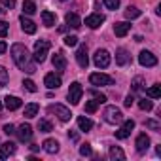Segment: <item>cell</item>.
Listing matches in <instances>:
<instances>
[{
	"label": "cell",
	"mask_w": 161,
	"mask_h": 161,
	"mask_svg": "<svg viewBox=\"0 0 161 161\" xmlns=\"http://www.w3.org/2000/svg\"><path fill=\"white\" fill-rule=\"evenodd\" d=\"M63 2H64V0H63Z\"/></svg>",
	"instance_id": "50"
},
{
	"label": "cell",
	"mask_w": 161,
	"mask_h": 161,
	"mask_svg": "<svg viewBox=\"0 0 161 161\" xmlns=\"http://www.w3.org/2000/svg\"><path fill=\"white\" fill-rule=\"evenodd\" d=\"M97 108H99V103L97 101H87L86 103V112L93 114V112H97Z\"/></svg>",
	"instance_id": "35"
},
{
	"label": "cell",
	"mask_w": 161,
	"mask_h": 161,
	"mask_svg": "<svg viewBox=\"0 0 161 161\" xmlns=\"http://www.w3.org/2000/svg\"><path fill=\"white\" fill-rule=\"evenodd\" d=\"M144 89H146V86H144V78L136 76V78L133 80V84H131V91H133V93H142Z\"/></svg>",
	"instance_id": "23"
},
{
	"label": "cell",
	"mask_w": 161,
	"mask_h": 161,
	"mask_svg": "<svg viewBox=\"0 0 161 161\" xmlns=\"http://www.w3.org/2000/svg\"><path fill=\"white\" fill-rule=\"evenodd\" d=\"M23 87H25L27 91H31V93H36V91H38V87H36V84L32 82V80H25V82H23Z\"/></svg>",
	"instance_id": "34"
},
{
	"label": "cell",
	"mask_w": 161,
	"mask_h": 161,
	"mask_svg": "<svg viewBox=\"0 0 161 161\" xmlns=\"http://www.w3.org/2000/svg\"><path fill=\"white\" fill-rule=\"evenodd\" d=\"M133 101H135V97H133V95H127V99L123 101V104H125L127 108H131V106H133Z\"/></svg>",
	"instance_id": "44"
},
{
	"label": "cell",
	"mask_w": 161,
	"mask_h": 161,
	"mask_svg": "<svg viewBox=\"0 0 161 161\" xmlns=\"http://www.w3.org/2000/svg\"><path fill=\"white\" fill-rule=\"evenodd\" d=\"M38 110H40V106L36 104V103H31V104H27L25 106V118H34L36 114H38Z\"/></svg>",
	"instance_id": "27"
},
{
	"label": "cell",
	"mask_w": 161,
	"mask_h": 161,
	"mask_svg": "<svg viewBox=\"0 0 161 161\" xmlns=\"http://www.w3.org/2000/svg\"><path fill=\"white\" fill-rule=\"evenodd\" d=\"M21 104H23V103H21L19 97H10V95H8V97L4 99V106H6L8 110H17V108H21Z\"/></svg>",
	"instance_id": "21"
},
{
	"label": "cell",
	"mask_w": 161,
	"mask_h": 161,
	"mask_svg": "<svg viewBox=\"0 0 161 161\" xmlns=\"http://www.w3.org/2000/svg\"><path fill=\"white\" fill-rule=\"evenodd\" d=\"M53 66H55V70H59V72H64V70H66V59H64L63 53H55V55H53Z\"/></svg>",
	"instance_id": "20"
},
{
	"label": "cell",
	"mask_w": 161,
	"mask_h": 161,
	"mask_svg": "<svg viewBox=\"0 0 161 161\" xmlns=\"http://www.w3.org/2000/svg\"><path fill=\"white\" fill-rule=\"evenodd\" d=\"M135 146H136V152H146L148 148H150V138H148V135L146 133H140L138 136H136V142H135Z\"/></svg>",
	"instance_id": "15"
},
{
	"label": "cell",
	"mask_w": 161,
	"mask_h": 161,
	"mask_svg": "<svg viewBox=\"0 0 161 161\" xmlns=\"http://www.w3.org/2000/svg\"><path fill=\"white\" fill-rule=\"evenodd\" d=\"M138 108H140V110H146V112H150V110L153 108V103H152L150 99H140V101H138Z\"/></svg>",
	"instance_id": "33"
},
{
	"label": "cell",
	"mask_w": 161,
	"mask_h": 161,
	"mask_svg": "<svg viewBox=\"0 0 161 161\" xmlns=\"http://www.w3.org/2000/svg\"><path fill=\"white\" fill-rule=\"evenodd\" d=\"M146 127L152 129V131H161V123L155 121V119H146Z\"/></svg>",
	"instance_id": "36"
},
{
	"label": "cell",
	"mask_w": 161,
	"mask_h": 161,
	"mask_svg": "<svg viewBox=\"0 0 161 161\" xmlns=\"http://www.w3.org/2000/svg\"><path fill=\"white\" fill-rule=\"evenodd\" d=\"M80 153H82L84 157H89V155L93 153V150H91V146L86 142V144H82V146H80Z\"/></svg>",
	"instance_id": "37"
},
{
	"label": "cell",
	"mask_w": 161,
	"mask_h": 161,
	"mask_svg": "<svg viewBox=\"0 0 161 161\" xmlns=\"http://www.w3.org/2000/svg\"><path fill=\"white\" fill-rule=\"evenodd\" d=\"M38 129H40V133H49V131H53V125L47 119H40L38 121Z\"/></svg>",
	"instance_id": "31"
},
{
	"label": "cell",
	"mask_w": 161,
	"mask_h": 161,
	"mask_svg": "<svg viewBox=\"0 0 161 161\" xmlns=\"http://www.w3.org/2000/svg\"><path fill=\"white\" fill-rule=\"evenodd\" d=\"M89 93H91V95H93V97H95V101H97V103H99V104H103V103H106V97H104V95H103V93H99V91H97V89H91V91H89Z\"/></svg>",
	"instance_id": "38"
},
{
	"label": "cell",
	"mask_w": 161,
	"mask_h": 161,
	"mask_svg": "<svg viewBox=\"0 0 161 161\" xmlns=\"http://www.w3.org/2000/svg\"><path fill=\"white\" fill-rule=\"evenodd\" d=\"M64 46H68V47L78 46V36H64Z\"/></svg>",
	"instance_id": "39"
},
{
	"label": "cell",
	"mask_w": 161,
	"mask_h": 161,
	"mask_svg": "<svg viewBox=\"0 0 161 161\" xmlns=\"http://www.w3.org/2000/svg\"><path fill=\"white\" fill-rule=\"evenodd\" d=\"M76 61H78V64L82 66V68H87L89 57H87V46H86V44H82V46L78 47V51H76Z\"/></svg>",
	"instance_id": "10"
},
{
	"label": "cell",
	"mask_w": 161,
	"mask_h": 161,
	"mask_svg": "<svg viewBox=\"0 0 161 161\" xmlns=\"http://www.w3.org/2000/svg\"><path fill=\"white\" fill-rule=\"evenodd\" d=\"M49 47H51V44H49L47 40H36V42H34V55H32V59H34L36 63H44V61H46V55H47V51H49Z\"/></svg>",
	"instance_id": "2"
},
{
	"label": "cell",
	"mask_w": 161,
	"mask_h": 161,
	"mask_svg": "<svg viewBox=\"0 0 161 161\" xmlns=\"http://www.w3.org/2000/svg\"><path fill=\"white\" fill-rule=\"evenodd\" d=\"M6 49H8V44H6L4 40H0V55H2V53H4Z\"/></svg>",
	"instance_id": "45"
},
{
	"label": "cell",
	"mask_w": 161,
	"mask_h": 161,
	"mask_svg": "<svg viewBox=\"0 0 161 161\" xmlns=\"http://www.w3.org/2000/svg\"><path fill=\"white\" fill-rule=\"evenodd\" d=\"M103 116H104V121L110 123V125H116V123H121V121H123V114H121V110L116 108V106H106Z\"/></svg>",
	"instance_id": "3"
},
{
	"label": "cell",
	"mask_w": 161,
	"mask_h": 161,
	"mask_svg": "<svg viewBox=\"0 0 161 161\" xmlns=\"http://www.w3.org/2000/svg\"><path fill=\"white\" fill-rule=\"evenodd\" d=\"M104 23V15L103 14H91L89 17H86V25L89 29H99Z\"/></svg>",
	"instance_id": "12"
},
{
	"label": "cell",
	"mask_w": 161,
	"mask_h": 161,
	"mask_svg": "<svg viewBox=\"0 0 161 161\" xmlns=\"http://www.w3.org/2000/svg\"><path fill=\"white\" fill-rule=\"evenodd\" d=\"M138 63L142 64V66H155L157 64V57L152 53V51H140V55H138Z\"/></svg>",
	"instance_id": "9"
},
{
	"label": "cell",
	"mask_w": 161,
	"mask_h": 161,
	"mask_svg": "<svg viewBox=\"0 0 161 161\" xmlns=\"http://www.w3.org/2000/svg\"><path fill=\"white\" fill-rule=\"evenodd\" d=\"M12 57H14L15 64H17L23 72H29V74L36 72V66H34V63L31 61V53H29V49H27L25 44H14V46H12Z\"/></svg>",
	"instance_id": "1"
},
{
	"label": "cell",
	"mask_w": 161,
	"mask_h": 161,
	"mask_svg": "<svg viewBox=\"0 0 161 161\" xmlns=\"http://www.w3.org/2000/svg\"><path fill=\"white\" fill-rule=\"evenodd\" d=\"M68 138L76 142V140H78V133H68Z\"/></svg>",
	"instance_id": "46"
},
{
	"label": "cell",
	"mask_w": 161,
	"mask_h": 161,
	"mask_svg": "<svg viewBox=\"0 0 161 161\" xmlns=\"http://www.w3.org/2000/svg\"><path fill=\"white\" fill-rule=\"evenodd\" d=\"M14 153H15V144L14 142H4L0 146V159H8Z\"/></svg>",
	"instance_id": "16"
},
{
	"label": "cell",
	"mask_w": 161,
	"mask_h": 161,
	"mask_svg": "<svg viewBox=\"0 0 161 161\" xmlns=\"http://www.w3.org/2000/svg\"><path fill=\"white\" fill-rule=\"evenodd\" d=\"M0 110H2V103H0Z\"/></svg>",
	"instance_id": "49"
},
{
	"label": "cell",
	"mask_w": 161,
	"mask_h": 161,
	"mask_svg": "<svg viewBox=\"0 0 161 161\" xmlns=\"http://www.w3.org/2000/svg\"><path fill=\"white\" fill-rule=\"evenodd\" d=\"M89 82H91L93 86H112L114 80H112L110 76L103 74V72H95V74L89 76Z\"/></svg>",
	"instance_id": "7"
},
{
	"label": "cell",
	"mask_w": 161,
	"mask_h": 161,
	"mask_svg": "<svg viewBox=\"0 0 161 161\" xmlns=\"http://www.w3.org/2000/svg\"><path fill=\"white\" fill-rule=\"evenodd\" d=\"M42 148H44L47 153H57V152H59V142L53 140V138H47V140H44Z\"/></svg>",
	"instance_id": "22"
},
{
	"label": "cell",
	"mask_w": 161,
	"mask_h": 161,
	"mask_svg": "<svg viewBox=\"0 0 161 161\" xmlns=\"http://www.w3.org/2000/svg\"><path fill=\"white\" fill-rule=\"evenodd\" d=\"M40 15H42V23H44L46 27H53V25H55V21H57L55 14H51V12H47V10H44Z\"/></svg>",
	"instance_id": "24"
},
{
	"label": "cell",
	"mask_w": 161,
	"mask_h": 161,
	"mask_svg": "<svg viewBox=\"0 0 161 161\" xmlns=\"http://www.w3.org/2000/svg\"><path fill=\"white\" fill-rule=\"evenodd\" d=\"M32 14H36V4L32 0H25L23 2V15H32Z\"/></svg>",
	"instance_id": "28"
},
{
	"label": "cell",
	"mask_w": 161,
	"mask_h": 161,
	"mask_svg": "<svg viewBox=\"0 0 161 161\" xmlns=\"http://www.w3.org/2000/svg\"><path fill=\"white\" fill-rule=\"evenodd\" d=\"M19 23H21L23 32H27V34H34V32H36V23H34V21H31L29 17L21 15V17H19Z\"/></svg>",
	"instance_id": "14"
},
{
	"label": "cell",
	"mask_w": 161,
	"mask_h": 161,
	"mask_svg": "<svg viewBox=\"0 0 161 161\" xmlns=\"http://www.w3.org/2000/svg\"><path fill=\"white\" fill-rule=\"evenodd\" d=\"M93 63H95V66H99V68H106V66L110 64V53H108L106 49H97L95 55H93Z\"/></svg>",
	"instance_id": "6"
},
{
	"label": "cell",
	"mask_w": 161,
	"mask_h": 161,
	"mask_svg": "<svg viewBox=\"0 0 161 161\" xmlns=\"http://www.w3.org/2000/svg\"><path fill=\"white\" fill-rule=\"evenodd\" d=\"M8 80H10V74L4 66H0V89H2L6 84H8Z\"/></svg>",
	"instance_id": "32"
},
{
	"label": "cell",
	"mask_w": 161,
	"mask_h": 161,
	"mask_svg": "<svg viewBox=\"0 0 161 161\" xmlns=\"http://www.w3.org/2000/svg\"><path fill=\"white\" fill-rule=\"evenodd\" d=\"M78 127L82 129V131H89V129H93V121H91L89 118L80 116V118H78Z\"/></svg>",
	"instance_id": "26"
},
{
	"label": "cell",
	"mask_w": 161,
	"mask_h": 161,
	"mask_svg": "<svg viewBox=\"0 0 161 161\" xmlns=\"http://www.w3.org/2000/svg\"><path fill=\"white\" fill-rule=\"evenodd\" d=\"M125 17H127V19H136V17H140V10L135 8V6H129V8L125 10Z\"/></svg>",
	"instance_id": "29"
},
{
	"label": "cell",
	"mask_w": 161,
	"mask_h": 161,
	"mask_svg": "<svg viewBox=\"0 0 161 161\" xmlns=\"http://www.w3.org/2000/svg\"><path fill=\"white\" fill-rule=\"evenodd\" d=\"M82 95H84V87L82 86H80L78 82L70 84V87H68V101H70V104H78L80 101H82Z\"/></svg>",
	"instance_id": "4"
},
{
	"label": "cell",
	"mask_w": 161,
	"mask_h": 161,
	"mask_svg": "<svg viewBox=\"0 0 161 161\" xmlns=\"http://www.w3.org/2000/svg\"><path fill=\"white\" fill-rule=\"evenodd\" d=\"M64 21H66V25L72 27V29H80V27H82V19L78 17V14H72V12H68V14L64 15Z\"/></svg>",
	"instance_id": "18"
},
{
	"label": "cell",
	"mask_w": 161,
	"mask_h": 161,
	"mask_svg": "<svg viewBox=\"0 0 161 161\" xmlns=\"http://www.w3.org/2000/svg\"><path fill=\"white\" fill-rule=\"evenodd\" d=\"M15 133H17V138H19L21 142H29V140L32 138V127H31L29 123H23Z\"/></svg>",
	"instance_id": "11"
},
{
	"label": "cell",
	"mask_w": 161,
	"mask_h": 161,
	"mask_svg": "<svg viewBox=\"0 0 161 161\" xmlns=\"http://www.w3.org/2000/svg\"><path fill=\"white\" fill-rule=\"evenodd\" d=\"M2 4H4V8H8V10H12V8L15 6V0H2Z\"/></svg>",
	"instance_id": "43"
},
{
	"label": "cell",
	"mask_w": 161,
	"mask_h": 161,
	"mask_svg": "<svg viewBox=\"0 0 161 161\" xmlns=\"http://www.w3.org/2000/svg\"><path fill=\"white\" fill-rule=\"evenodd\" d=\"M108 153H110V159H118V161H123L125 159V152L119 146H112Z\"/></svg>",
	"instance_id": "25"
},
{
	"label": "cell",
	"mask_w": 161,
	"mask_h": 161,
	"mask_svg": "<svg viewBox=\"0 0 161 161\" xmlns=\"http://www.w3.org/2000/svg\"><path fill=\"white\" fill-rule=\"evenodd\" d=\"M31 150H32V152H38V150H40V146H38V144H32V146H31Z\"/></svg>",
	"instance_id": "47"
},
{
	"label": "cell",
	"mask_w": 161,
	"mask_h": 161,
	"mask_svg": "<svg viewBox=\"0 0 161 161\" xmlns=\"http://www.w3.org/2000/svg\"><path fill=\"white\" fill-rule=\"evenodd\" d=\"M129 31H131V23H127V21H121V23H116L114 25V34L119 36V38H123Z\"/></svg>",
	"instance_id": "17"
},
{
	"label": "cell",
	"mask_w": 161,
	"mask_h": 161,
	"mask_svg": "<svg viewBox=\"0 0 161 161\" xmlns=\"http://www.w3.org/2000/svg\"><path fill=\"white\" fill-rule=\"evenodd\" d=\"M6 36H8V23L0 21V38H6Z\"/></svg>",
	"instance_id": "41"
},
{
	"label": "cell",
	"mask_w": 161,
	"mask_h": 161,
	"mask_svg": "<svg viewBox=\"0 0 161 161\" xmlns=\"http://www.w3.org/2000/svg\"><path fill=\"white\" fill-rule=\"evenodd\" d=\"M146 95H148L150 99H159V97H161V87H159V86H152V87L146 91Z\"/></svg>",
	"instance_id": "30"
},
{
	"label": "cell",
	"mask_w": 161,
	"mask_h": 161,
	"mask_svg": "<svg viewBox=\"0 0 161 161\" xmlns=\"http://www.w3.org/2000/svg\"><path fill=\"white\" fill-rule=\"evenodd\" d=\"M47 112H49V114H55L61 121H68V119L72 118L70 110H68L66 106H63V104H51V106L47 108Z\"/></svg>",
	"instance_id": "5"
},
{
	"label": "cell",
	"mask_w": 161,
	"mask_h": 161,
	"mask_svg": "<svg viewBox=\"0 0 161 161\" xmlns=\"http://www.w3.org/2000/svg\"><path fill=\"white\" fill-rule=\"evenodd\" d=\"M0 14H4V10H2V8H0Z\"/></svg>",
	"instance_id": "48"
},
{
	"label": "cell",
	"mask_w": 161,
	"mask_h": 161,
	"mask_svg": "<svg viewBox=\"0 0 161 161\" xmlns=\"http://www.w3.org/2000/svg\"><path fill=\"white\" fill-rule=\"evenodd\" d=\"M133 129H135V121H133V119L123 121V123H121V127H119V131H116V138H119V140L127 138V136L133 133Z\"/></svg>",
	"instance_id": "8"
},
{
	"label": "cell",
	"mask_w": 161,
	"mask_h": 161,
	"mask_svg": "<svg viewBox=\"0 0 161 161\" xmlns=\"http://www.w3.org/2000/svg\"><path fill=\"white\" fill-rule=\"evenodd\" d=\"M129 61H131V55L127 53V49L119 47V49L116 51V63H118L119 66H125V64H127Z\"/></svg>",
	"instance_id": "19"
},
{
	"label": "cell",
	"mask_w": 161,
	"mask_h": 161,
	"mask_svg": "<svg viewBox=\"0 0 161 161\" xmlns=\"http://www.w3.org/2000/svg\"><path fill=\"white\" fill-rule=\"evenodd\" d=\"M4 133H6V135H14V133H15V127H14L12 123H8V125H4Z\"/></svg>",
	"instance_id": "42"
},
{
	"label": "cell",
	"mask_w": 161,
	"mask_h": 161,
	"mask_svg": "<svg viewBox=\"0 0 161 161\" xmlns=\"http://www.w3.org/2000/svg\"><path fill=\"white\" fill-rule=\"evenodd\" d=\"M44 84H46V87H49V89H57V87H61V76H57L55 72L46 74Z\"/></svg>",
	"instance_id": "13"
},
{
	"label": "cell",
	"mask_w": 161,
	"mask_h": 161,
	"mask_svg": "<svg viewBox=\"0 0 161 161\" xmlns=\"http://www.w3.org/2000/svg\"><path fill=\"white\" fill-rule=\"evenodd\" d=\"M104 6L108 10H118L119 8V0H104Z\"/></svg>",
	"instance_id": "40"
}]
</instances>
